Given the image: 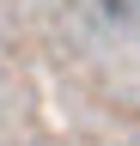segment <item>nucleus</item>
<instances>
[{"label":"nucleus","mask_w":140,"mask_h":146,"mask_svg":"<svg viewBox=\"0 0 140 146\" xmlns=\"http://www.w3.org/2000/svg\"><path fill=\"white\" fill-rule=\"evenodd\" d=\"M104 25H116V31H140V0H92Z\"/></svg>","instance_id":"1"}]
</instances>
